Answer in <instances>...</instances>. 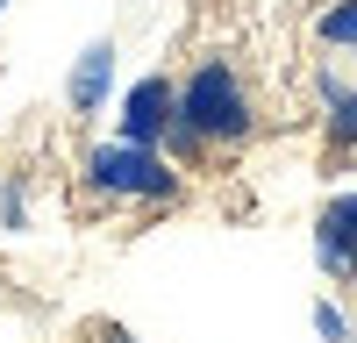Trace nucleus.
I'll use <instances>...</instances> for the list:
<instances>
[{
	"instance_id": "1",
	"label": "nucleus",
	"mask_w": 357,
	"mask_h": 343,
	"mask_svg": "<svg viewBox=\"0 0 357 343\" xmlns=\"http://www.w3.org/2000/svg\"><path fill=\"white\" fill-rule=\"evenodd\" d=\"M257 136V100L243 72L229 57H193V72L178 79V114L165 129V158H207V151H243Z\"/></svg>"
},
{
	"instance_id": "11",
	"label": "nucleus",
	"mask_w": 357,
	"mask_h": 343,
	"mask_svg": "<svg viewBox=\"0 0 357 343\" xmlns=\"http://www.w3.org/2000/svg\"><path fill=\"white\" fill-rule=\"evenodd\" d=\"M0 15H8V0H0Z\"/></svg>"
},
{
	"instance_id": "6",
	"label": "nucleus",
	"mask_w": 357,
	"mask_h": 343,
	"mask_svg": "<svg viewBox=\"0 0 357 343\" xmlns=\"http://www.w3.org/2000/svg\"><path fill=\"white\" fill-rule=\"evenodd\" d=\"M107 86H114V43H107V36H93V43L79 50L72 79H65V107H72V114H100Z\"/></svg>"
},
{
	"instance_id": "10",
	"label": "nucleus",
	"mask_w": 357,
	"mask_h": 343,
	"mask_svg": "<svg viewBox=\"0 0 357 343\" xmlns=\"http://www.w3.org/2000/svg\"><path fill=\"white\" fill-rule=\"evenodd\" d=\"M107 343H129V336H122V329H107Z\"/></svg>"
},
{
	"instance_id": "7",
	"label": "nucleus",
	"mask_w": 357,
	"mask_h": 343,
	"mask_svg": "<svg viewBox=\"0 0 357 343\" xmlns=\"http://www.w3.org/2000/svg\"><path fill=\"white\" fill-rule=\"evenodd\" d=\"M314 43L321 50H357V0H329L314 15Z\"/></svg>"
},
{
	"instance_id": "8",
	"label": "nucleus",
	"mask_w": 357,
	"mask_h": 343,
	"mask_svg": "<svg viewBox=\"0 0 357 343\" xmlns=\"http://www.w3.org/2000/svg\"><path fill=\"white\" fill-rule=\"evenodd\" d=\"M314 336H321V343H357V329H350V314H343V307H336L329 294L314 300Z\"/></svg>"
},
{
	"instance_id": "9",
	"label": "nucleus",
	"mask_w": 357,
	"mask_h": 343,
	"mask_svg": "<svg viewBox=\"0 0 357 343\" xmlns=\"http://www.w3.org/2000/svg\"><path fill=\"white\" fill-rule=\"evenodd\" d=\"M0 229H29V193L22 186H0Z\"/></svg>"
},
{
	"instance_id": "2",
	"label": "nucleus",
	"mask_w": 357,
	"mask_h": 343,
	"mask_svg": "<svg viewBox=\"0 0 357 343\" xmlns=\"http://www.w3.org/2000/svg\"><path fill=\"white\" fill-rule=\"evenodd\" d=\"M79 186L100 200V208H172L186 172L178 158H165V143H129V136H107L79 158Z\"/></svg>"
},
{
	"instance_id": "4",
	"label": "nucleus",
	"mask_w": 357,
	"mask_h": 343,
	"mask_svg": "<svg viewBox=\"0 0 357 343\" xmlns=\"http://www.w3.org/2000/svg\"><path fill=\"white\" fill-rule=\"evenodd\" d=\"M314 265L329 279H357V186L329 193V208L314 215Z\"/></svg>"
},
{
	"instance_id": "3",
	"label": "nucleus",
	"mask_w": 357,
	"mask_h": 343,
	"mask_svg": "<svg viewBox=\"0 0 357 343\" xmlns=\"http://www.w3.org/2000/svg\"><path fill=\"white\" fill-rule=\"evenodd\" d=\"M172 114H178V79H165V72H143V79L129 86V93H122L114 136H129V143H165Z\"/></svg>"
},
{
	"instance_id": "5",
	"label": "nucleus",
	"mask_w": 357,
	"mask_h": 343,
	"mask_svg": "<svg viewBox=\"0 0 357 343\" xmlns=\"http://www.w3.org/2000/svg\"><path fill=\"white\" fill-rule=\"evenodd\" d=\"M314 100H321V143H329V158H357V86L321 65L314 72Z\"/></svg>"
}]
</instances>
